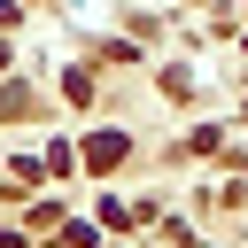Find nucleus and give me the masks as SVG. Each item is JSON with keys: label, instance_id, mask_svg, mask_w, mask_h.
I'll use <instances>...</instances> for the list:
<instances>
[{"label": "nucleus", "instance_id": "1", "mask_svg": "<svg viewBox=\"0 0 248 248\" xmlns=\"http://www.w3.org/2000/svg\"><path fill=\"white\" fill-rule=\"evenodd\" d=\"M124 155H132V140H124V132H93V140H85V170H116Z\"/></svg>", "mask_w": 248, "mask_h": 248}]
</instances>
